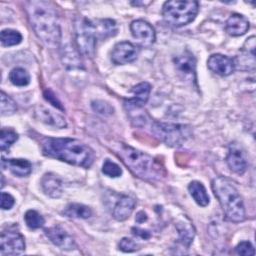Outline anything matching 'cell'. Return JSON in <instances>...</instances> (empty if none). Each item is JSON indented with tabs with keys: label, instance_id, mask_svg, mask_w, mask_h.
Masks as SVG:
<instances>
[{
	"label": "cell",
	"instance_id": "cell-4",
	"mask_svg": "<svg viewBox=\"0 0 256 256\" xmlns=\"http://www.w3.org/2000/svg\"><path fill=\"white\" fill-rule=\"evenodd\" d=\"M212 190L227 220L239 223L245 220V208L241 195L231 180L219 176L212 181Z\"/></svg>",
	"mask_w": 256,
	"mask_h": 256
},
{
	"label": "cell",
	"instance_id": "cell-27",
	"mask_svg": "<svg viewBox=\"0 0 256 256\" xmlns=\"http://www.w3.org/2000/svg\"><path fill=\"white\" fill-rule=\"evenodd\" d=\"M0 40L4 46H15L22 41V35L13 29H3L0 33Z\"/></svg>",
	"mask_w": 256,
	"mask_h": 256
},
{
	"label": "cell",
	"instance_id": "cell-24",
	"mask_svg": "<svg viewBox=\"0 0 256 256\" xmlns=\"http://www.w3.org/2000/svg\"><path fill=\"white\" fill-rule=\"evenodd\" d=\"M63 214L70 218L87 219L92 215V211L86 205L80 203H70L63 210Z\"/></svg>",
	"mask_w": 256,
	"mask_h": 256
},
{
	"label": "cell",
	"instance_id": "cell-17",
	"mask_svg": "<svg viewBox=\"0 0 256 256\" xmlns=\"http://www.w3.org/2000/svg\"><path fill=\"white\" fill-rule=\"evenodd\" d=\"M136 202L133 198L122 195L116 202L112 211V215L117 221H124L132 214Z\"/></svg>",
	"mask_w": 256,
	"mask_h": 256
},
{
	"label": "cell",
	"instance_id": "cell-18",
	"mask_svg": "<svg viewBox=\"0 0 256 256\" xmlns=\"http://www.w3.org/2000/svg\"><path fill=\"white\" fill-rule=\"evenodd\" d=\"M41 187L43 192L52 198H59L62 195V180L53 173H47L42 177Z\"/></svg>",
	"mask_w": 256,
	"mask_h": 256
},
{
	"label": "cell",
	"instance_id": "cell-7",
	"mask_svg": "<svg viewBox=\"0 0 256 256\" xmlns=\"http://www.w3.org/2000/svg\"><path fill=\"white\" fill-rule=\"evenodd\" d=\"M150 130L155 137L172 147L181 146L191 136L189 126L183 124L151 121Z\"/></svg>",
	"mask_w": 256,
	"mask_h": 256
},
{
	"label": "cell",
	"instance_id": "cell-10",
	"mask_svg": "<svg viewBox=\"0 0 256 256\" xmlns=\"http://www.w3.org/2000/svg\"><path fill=\"white\" fill-rule=\"evenodd\" d=\"M130 30L132 36L143 46H150L155 42L156 33L154 28L142 19L132 21Z\"/></svg>",
	"mask_w": 256,
	"mask_h": 256
},
{
	"label": "cell",
	"instance_id": "cell-1",
	"mask_svg": "<svg viewBox=\"0 0 256 256\" xmlns=\"http://www.w3.org/2000/svg\"><path fill=\"white\" fill-rule=\"evenodd\" d=\"M28 18L37 37L48 47L56 48L61 42V29L56 10L47 1L25 3Z\"/></svg>",
	"mask_w": 256,
	"mask_h": 256
},
{
	"label": "cell",
	"instance_id": "cell-30",
	"mask_svg": "<svg viewBox=\"0 0 256 256\" xmlns=\"http://www.w3.org/2000/svg\"><path fill=\"white\" fill-rule=\"evenodd\" d=\"M0 109L2 116H9L17 111V105L4 91H1Z\"/></svg>",
	"mask_w": 256,
	"mask_h": 256
},
{
	"label": "cell",
	"instance_id": "cell-9",
	"mask_svg": "<svg viewBox=\"0 0 256 256\" xmlns=\"http://www.w3.org/2000/svg\"><path fill=\"white\" fill-rule=\"evenodd\" d=\"M46 237L61 250H72L75 248L74 238L60 225H55L44 230Z\"/></svg>",
	"mask_w": 256,
	"mask_h": 256
},
{
	"label": "cell",
	"instance_id": "cell-5",
	"mask_svg": "<svg viewBox=\"0 0 256 256\" xmlns=\"http://www.w3.org/2000/svg\"><path fill=\"white\" fill-rule=\"evenodd\" d=\"M199 10L197 1H166L162 7V15L166 23L174 27H182L192 22Z\"/></svg>",
	"mask_w": 256,
	"mask_h": 256
},
{
	"label": "cell",
	"instance_id": "cell-19",
	"mask_svg": "<svg viewBox=\"0 0 256 256\" xmlns=\"http://www.w3.org/2000/svg\"><path fill=\"white\" fill-rule=\"evenodd\" d=\"M249 29V21L241 14L233 13L226 21V31L231 36H241Z\"/></svg>",
	"mask_w": 256,
	"mask_h": 256
},
{
	"label": "cell",
	"instance_id": "cell-2",
	"mask_svg": "<svg viewBox=\"0 0 256 256\" xmlns=\"http://www.w3.org/2000/svg\"><path fill=\"white\" fill-rule=\"evenodd\" d=\"M41 149L47 157L83 168H89L95 158L89 146L74 138H44Z\"/></svg>",
	"mask_w": 256,
	"mask_h": 256
},
{
	"label": "cell",
	"instance_id": "cell-22",
	"mask_svg": "<svg viewBox=\"0 0 256 256\" xmlns=\"http://www.w3.org/2000/svg\"><path fill=\"white\" fill-rule=\"evenodd\" d=\"M61 57L63 64L70 69L83 68L80 59V54L70 44L64 45L61 50Z\"/></svg>",
	"mask_w": 256,
	"mask_h": 256
},
{
	"label": "cell",
	"instance_id": "cell-26",
	"mask_svg": "<svg viewBox=\"0 0 256 256\" xmlns=\"http://www.w3.org/2000/svg\"><path fill=\"white\" fill-rule=\"evenodd\" d=\"M176 228L179 233V239L180 241L186 245L189 246L191 242L193 241L194 238V229L193 226L190 223H185V222H179L176 224Z\"/></svg>",
	"mask_w": 256,
	"mask_h": 256
},
{
	"label": "cell",
	"instance_id": "cell-34",
	"mask_svg": "<svg viewBox=\"0 0 256 256\" xmlns=\"http://www.w3.org/2000/svg\"><path fill=\"white\" fill-rule=\"evenodd\" d=\"M118 247L123 252H134L139 249L136 242L128 237L122 238L118 244Z\"/></svg>",
	"mask_w": 256,
	"mask_h": 256
},
{
	"label": "cell",
	"instance_id": "cell-15",
	"mask_svg": "<svg viewBox=\"0 0 256 256\" xmlns=\"http://www.w3.org/2000/svg\"><path fill=\"white\" fill-rule=\"evenodd\" d=\"M207 66L212 72L220 76H228L235 69L234 59L222 54L211 55L207 60Z\"/></svg>",
	"mask_w": 256,
	"mask_h": 256
},
{
	"label": "cell",
	"instance_id": "cell-6",
	"mask_svg": "<svg viewBox=\"0 0 256 256\" xmlns=\"http://www.w3.org/2000/svg\"><path fill=\"white\" fill-rule=\"evenodd\" d=\"M94 19L78 16L75 19V42L79 53L87 57H93L97 41L100 40V35L96 29Z\"/></svg>",
	"mask_w": 256,
	"mask_h": 256
},
{
	"label": "cell",
	"instance_id": "cell-33",
	"mask_svg": "<svg viewBox=\"0 0 256 256\" xmlns=\"http://www.w3.org/2000/svg\"><path fill=\"white\" fill-rule=\"evenodd\" d=\"M235 252L238 255H243V256H252L255 254L254 247L249 241H242L240 242L236 247H235Z\"/></svg>",
	"mask_w": 256,
	"mask_h": 256
},
{
	"label": "cell",
	"instance_id": "cell-14",
	"mask_svg": "<svg viewBox=\"0 0 256 256\" xmlns=\"http://www.w3.org/2000/svg\"><path fill=\"white\" fill-rule=\"evenodd\" d=\"M226 162L229 166V168L237 173V174H243L247 169V160L245 153L241 146L237 143H231L229 145L228 154L226 157Z\"/></svg>",
	"mask_w": 256,
	"mask_h": 256
},
{
	"label": "cell",
	"instance_id": "cell-31",
	"mask_svg": "<svg viewBox=\"0 0 256 256\" xmlns=\"http://www.w3.org/2000/svg\"><path fill=\"white\" fill-rule=\"evenodd\" d=\"M102 172L108 177L117 178V177L121 176L122 169L115 162H113L109 159H106L103 163V166H102Z\"/></svg>",
	"mask_w": 256,
	"mask_h": 256
},
{
	"label": "cell",
	"instance_id": "cell-38",
	"mask_svg": "<svg viewBox=\"0 0 256 256\" xmlns=\"http://www.w3.org/2000/svg\"><path fill=\"white\" fill-rule=\"evenodd\" d=\"M135 220L138 222V223H142L144 221L147 220V214L144 212V211H139L136 215V218Z\"/></svg>",
	"mask_w": 256,
	"mask_h": 256
},
{
	"label": "cell",
	"instance_id": "cell-11",
	"mask_svg": "<svg viewBox=\"0 0 256 256\" xmlns=\"http://www.w3.org/2000/svg\"><path fill=\"white\" fill-rule=\"evenodd\" d=\"M138 56L137 47L128 41L119 42L114 46L111 60L116 65H123L136 60Z\"/></svg>",
	"mask_w": 256,
	"mask_h": 256
},
{
	"label": "cell",
	"instance_id": "cell-28",
	"mask_svg": "<svg viewBox=\"0 0 256 256\" xmlns=\"http://www.w3.org/2000/svg\"><path fill=\"white\" fill-rule=\"evenodd\" d=\"M18 139V134L11 128H2L0 134V148L2 151L7 150Z\"/></svg>",
	"mask_w": 256,
	"mask_h": 256
},
{
	"label": "cell",
	"instance_id": "cell-3",
	"mask_svg": "<svg viewBox=\"0 0 256 256\" xmlns=\"http://www.w3.org/2000/svg\"><path fill=\"white\" fill-rule=\"evenodd\" d=\"M116 153L124 164L141 179L151 182L159 181L166 174L164 167L154 157L127 144L119 143Z\"/></svg>",
	"mask_w": 256,
	"mask_h": 256
},
{
	"label": "cell",
	"instance_id": "cell-32",
	"mask_svg": "<svg viewBox=\"0 0 256 256\" xmlns=\"http://www.w3.org/2000/svg\"><path fill=\"white\" fill-rule=\"evenodd\" d=\"M91 106L95 112H97L101 115H106V116L111 115V114H113V111H114L113 107L108 102L103 101V100L93 101Z\"/></svg>",
	"mask_w": 256,
	"mask_h": 256
},
{
	"label": "cell",
	"instance_id": "cell-16",
	"mask_svg": "<svg viewBox=\"0 0 256 256\" xmlns=\"http://www.w3.org/2000/svg\"><path fill=\"white\" fill-rule=\"evenodd\" d=\"M151 92V85L148 82H141L132 88L133 97L125 102L126 107L141 108L147 102Z\"/></svg>",
	"mask_w": 256,
	"mask_h": 256
},
{
	"label": "cell",
	"instance_id": "cell-21",
	"mask_svg": "<svg viewBox=\"0 0 256 256\" xmlns=\"http://www.w3.org/2000/svg\"><path fill=\"white\" fill-rule=\"evenodd\" d=\"M2 167H7L11 173L18 177H26L32 172V164L27 159L2 158Z\"/></svg>",
	"mask_w": 256,
	"mask_h": 256
},
{
	"label": "cell",
	"instance_id": "cell-36",
	"mask_svg": "<svg viewBox=\"0 0 256 256\" xmlns=\"http://www.w3.org/2000/svg\"><path fill=\"white\" fill-rule=\"evenodd\" d=\"M44 98L50 103L52 104L54 107L60 109V110H63V107L60 103V101L56 98V96L54 95V93L51 91V90H45L44 91Z\"/></svg>",
	"mask_w": 256,
	"mask_h": 256
},
{
	"label": "cell",
	"instance_id": "cell-20",
	"mask_svg": "<svg viewBox=\"0 0 256 256\" xmlns=\"http://www.w3.org/2000/svg\"><path fill=\"white\" fill-rule=\"evenodd\" d=\"M35 115L41 122L57 128H64L67 125L64 117L41 105L35 108Z\"/></svg>",
	"mask_w": 256,
	"mask_h": 256
},
{
	"label": "cell",
	"instance_id": "cell-35",
	"mask_svg": "<svg viewBox=\"0 0 256 256\" xmlns=\"http://www.w3.org/2000/svg\"><path fill=\"white\" fill-rule=\"evenodd\" d=\"M15 203V199L14 197L7 193V192H2L1 194V208L3 210H9L13 207Z\"/></svg>",
	"mask_w": 256,
	"mask_h": 256
},
{
	"label": "cell",
	"instance_id": "cell-37",
	"mask_svg": "<svg viewBox=\"0 0 256 256\" xmlns=\"http://www.w3.org/2000/svg\"><path fill=\"white\" fill-rule=\"evenodd\" d=\"M132 233L135 235V236H137V237H140V238H142V239H148V238H150V236H151V234L149 233V231H147V230H144V229H141V228H136V227H134V228H132Z\"/></svg>",
	"mask_w": 256,
	"mask_h": 256
},
{
	"label": "cell",
	"instance_id": "cell-8",
	"mask_svg": "<svg viewBox=\"0 0 256 256\" xmlns=\"http://www.w3.org/2000/svg\"><path fill=\"white\" fill-rule=\"evenodd\" d=\"M25 250V240L22 234L16 231H3L0 237L1 255H18Z\"/></svg>",
	"mask_w": 256,
	"mask_h": 256
},
{
	"label": "cell",
	"instance_id": "cell-23",
	"mask_svg": "<svg viewBox=\"0 0 256 256\" xmlns=\"http://www.w3.org/2000/svg\"><path fill=\"white\" fill-rule=\"evenodd\" d=\"M188 190L190 195L198 205L205 207L209 204V196L204 185L201 182L192 181L188 185Z\"/></svg>",
	"mask_w": 256,
	"mask_h": 256
},
{
	"label": "cell",
	"instance_id": "cell-13",
	"mask_svg": "<svg viewBox=\"0 0 256 256\" xmlns=\"http://www.w3.org/2000/svg\"><path fill=\"white\" fill-rule=\"evenodd\" d=\"M235 67L237 66L241 70L255 69V36L249 37L244 43L241 54L234 59Z\"/></svg>",
	"mask_w": 256,
	"mask_h": 256
},
{
	"label": "cell",
	"instance_id": "cell-25",
	"mask_svg": "<svg viewBox=\"0 0 256 256\" xmlns=\"http://www.w3.org/2000/svg\"><path fill=\"white\" fill-rule=\"evenodd\" d=\"M9 80L15 86L24 87L30 83V75L24 68L17 67L10 71Z\"/></svg>",
	"mask_w": 256,
	"mask_h": 256
},
{
	"label": "cell",
	"instance_id": "cell-12",
	"mask_svg": "<svg viewBox=\"0 0 256 256\" xmlns=\"http://www.w3.org/2000/svg\"><path fill=\"white\" fill-rule=\"evenodd\" d=\"M174 64L184 80L189 82L196 81V61L194 56L189 52H184L174 58Z\"/></svg>",
	"mask_w": 256,
	"mask_h": 256
},
{
	"label": "cell",
	"instance_id": "cell-29",
	"mask_svg": "<svg viewBox=\"0 0 256 256\" xmlns=\"http://www.w3.org/2000/svg\"><path fill=\"white\" fill-rule=\"evenodd\" d=\"M24 220L26 225L30 229L41 228L45 223L43 216L40 213H38L36 210H28L24 215Z\"/></svg>",
	"mask_w": 256,
	"mask_h": 256
}]
</instances>
